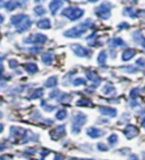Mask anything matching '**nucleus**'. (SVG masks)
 <instances>
[{
    "label": "nucleus",
    "instance_id": "54",
    "mask_svg": "<svg viewBox=\"0 0 145 160\" xmlns=\"http://www.w3.org/2000/svg\"><path fill=\"white\" fill-rule=\"evenodd\" d=\"M144 90H145V87H144Z\"/></svg>",
    "mask_w": 145,
    "mask_h": 160
},
{
    "label": "nucleus",
    "instance_id": "6",
    "mask_svg": "<svg viewBox=\"0 0 145 160\" xmlns=\"http://www.w3.org/2000/svg\"><path fill=\"white\" fill-rule=\"evenodd\" d=\"M72 50L74 51L77 57L81 58H90L91 57V50L85 48V46H82L79 44H74L72 45Z\"/></svg>",
    "mask_w": 145,
    "mask_h": 160
},
{
    "label": "nucleus",
    "instance_id": "8",
    "mask_svg": "<svg viewBox=\"0 0 145 160\" xmlns=\"http://www.w3.org/2000/svg\"><path fill=\"white\" fill-rule=\"evenodd\" d=\"M50 135L53 140H59L62 137L66 135V129H65V125H59L57 128H55V130L50 132Z\"/></svg>",
    "mask_w": 145,
    "mask_h": 160
},
{
    "label": "nucleus",
    "instance_id": "3",
    "mask_svg": "<svg viewBox=\"0 0 145 160\" xmlns=\"http://www.w3.org/2000/svg\"><path fill=\"white\" fill-rule=\"evenodd\" d=\"M86 123V116L84 114H82V113H76L72 117V132L74 134H77L79 133L81 131L82 126L84 125Z\"/></svg>",
    "mask_w": 145,
    "mask_h": 160
},
{
    "label": "nucleus",
    "instance_id": "46",
    "mask_svg": "<svg viewBox=\"0 0 145 160\" xmlns=\"http://www.w3.org/2000/svg\"><path fill=\"white\" fill-rule=\"evenodd\" d=\"M69 160H93V159H76V158H70Z\"/></svg>",
    "mask_w": 145,
    "mask_h": 160
},
{
    "label": "nucleus",
    "instance_id": "1",
    "mask_svg": "<svg viewBox=\"0 0 145 160\" xmlns=\"http://www.w3.org/2000/svg\"><path fill=\"white\" fill-rule=\"evenodd\" d=\"M10 22H12L13 25L16 27L18 33H23V32H26L27 29L32 26V19L25 14H17L14 15L12 18H10Z\"/></svg>",
    "mask_w": 145,
    "mask_h": 160
},
{
    "label": "nucleus",
    "instance_id": "43",
    "mask_svg": "<svg viewBox=\"0 0 145 160\" xmlns=\"http://www.w3.org/2000/svg\"><path fill=\"white\" fill-rule=\"evenodd\" d=\"M131 160H138V158H137L135 154H132V156H131Z\"/></svg>",
    "mask_w": 145,
    "mask_h": 160
},
{
    "label": "nucleus",
    "instance_id": "25",
    "mask_svg": "<svg viewBox=\"0 0 145 160\" xmlns=\"http://www.w3.org/2000/svg\"><path fill=\"white\" fill-rule=\"evenodd\" d=\"M42 95H43V89L38 88V89H35L34 92H33V94L30 96V98H32V99H35V98H40Z\"/></svg>",
    "mask_w": 145,
    "mask_h": 160
},
{
    "label": "nucleus",
    "instance_id": "13",
    "mask_svg": "<svg viewBox=\"0 0 145 160\" xmlns=\"http://www.w3.org/2000/svg\"><path fill=\"white\" fill-rule=\"evenodd\" d=\"M100 112H101L103 115H107V116L115 117L117 115V111L112 107H107V106H100Z\"/></svg>",
    "mask_w": 145,
    "mask_h": 160
},
{
    "label": "nucleus",
    "instance_id": "48",
    "mask_svg": "<svg viewBox=\"0 0 145 160\" xmlns=\"http://www.w3.org/2000/svg\"><path fill=\"white\" fill-rule=\"evenodd\" d=\"M142 125H143V128L145 129V117L142 120Z\"/></svg>",
    "mask_w": 145,
    "mask_h": 160
},
{
    "label": "nucleus",
    "instance_id": "23",
    "mask_svg": "<svg viewBox=\"0 0 145 160\" xmlns=\"http://www.w3.org/2000/svg\"><path fill=\"white\" fill-rule=\"evenodd\" d=\"M102 92L105 95H115L116 94V88L111 85V83H107L103 89H102Z\"/></svg>",
    "mask_w": 145,
    "mask_h": 160
},
{
    "label": "nucleus",
    "instance_id": "4",
    "mask_svg": "<svg viewBox=\"0 0 145 160\" xmlns=\"http://www.w3.org/2000/svg\"><path fill=\"white\" fill-rule=\"evenodd\" d=\"M61 15L70 20H77L84 15V10L81 8H77V7H68V8H65L61 12Z\"/></svg>",
    "mask_w": 145,
    "mask_h": 160
},
{
    "label": "nucleus",
    "instance_id": "40",
    "mask_svg": "<svg viewBox=\"0 0 145 160\" xmlns=\"http://www.w3.org/2000/svg\"><path fill=\"white\" fill-rule=\"evenodd\" d=\"M55 160H65V157L62 156V154H56Z\"/></svg>",
    "mask_w": 145,
    "mask_h": 160
},
{
    "label": "nucleus",
    "instance_id": "34",
    "mask_svg": "<svg viewBox=\"0 0 145 160\" xmlns=\"http://www.w3.org/2000/svg\"><path fill=\"white\" fill-rule=\"evenodd\" d=\"M42 106H43L44 108H46V111H48V112H51V111H53V109L56 108L55 106H50V105H48L46 103H44V102H42Z\"/></svg>",
    "mask_w": 145,
    "mask_h": 160
},
{
    "label": "nucleus",
    "instance_id": "17",
    "mask_svg": "<svg viewBox=\"0 0 145 160\" xmlns=\"http://www.w3.org/2000/svg\"><path fill=\"white\" fill-rule=\"evenodd\" d=\"M87 77H89V79H90L91 81L93 82V87H96L100 83V81H101V79H100L99 76H98L95 72H93V71L87 72Z\"/></svg>",
    "mask_w": 145,
    "mask_h": 160
},
{
    "label": "nucleus",
    "instance_id": "16",
    "mask_svg": "<svg viewBox=\"0 0 145 160\" xmlns=\"http://www.w3.org/2000/svg\"><path fill=\"white\" fill-rule=\"evenodd\" d=\"M36 26L41 29H49L51 27V22L49 18H42L36 23Z\"/></svg>",
    "mask_w": 145,
    "mask_h": 160
},
{
    "label": "nucleus",
    "instance_id": "41",
    "mask_svg": "<svg viewBox=\"0 0 145 160\" xmlns=\"http://www.w3.org/2000/svg\"><path fill=\"white\" fill-rule=\"evenodd\" d=\"M5 79V77H3V71H1V69H0V83H1V81Z\"/></svg>",
    "mask_w": 145,
    "mask_h": 160
},
{
    "label": "nucleus",
    "instance_id": "27",
    "mask_svg": "<svg viewBox=\"0 0 145 160\" xmlns=\"http://www.w3.org/2000/svg\"><path fill=\"white\" fill-rule=\"evenodd\" d=\"M66 117H67V111L66 109H60V111L56 114V118H57V120L62 121V120H65Z\"/></svg>",
    "mask_w": 145,
    "mask_h": 160
},
{
    "label": "nucleus",
    "instance_id": "44",
    "mask_svg": "<svg viewBox=\"0 0 145 160\" xmlns=\"http://www.w3.org/2000/svg\"><path fill=\"white\" fill-rule=\"evenodd\" d=\"M3 7H5V1H3V0H0V8H3Z\"/></svg>",
    "mask_w": 145,
    "mask_h": 160
},
{
    "label": "nucleus",
    "instance_id": "31",
    "mask_svg": "<svg viewBox=\"0 0 145 160\" xmlns=\"http://www.w3.org/2000/svg\"><path fill=\"white\" fill-rule=\"evenodd\" d=\"M72 83H74V86H81V85H85L86 83V80L84 78H76L72 81Z\"/></svg>",
    "mask_w": 145,
    "mask_h": 160
},
{
    "label": "nucleus",
    "instance_id": "50",
    "mask_svg": "<svg viewBox=\"0 0 145 160\" xmlns=\"http://www.w3.org/2000/svg\"><path fill=\"white\" fill-rule=\"evenodd\" d=\"M46 0H35V2H43Z\"/></svg>",
    "mask_w": 145,
    "mask_h": 160
},
{
    "label": "nucleus",
    "instance_id": "9",
    "mask_svg": "<svg viewBox=\"0 0 145 160\" xmlns=\"http://www.w3.org/2000/svg\"><path fill=\"white\" fill-rule=\"evenodd\" d=\"M62 5H64V1H62V0H52V1L50 2V5H49V8H50V12H51V14H52V15L57 14L59 9L62 7Z\"/></svg>",
    "mask_w": 145,
    "mask_h": 160
},
{
    "label": "nucleus",
    "instance_id": "42",
    "mask_svg": "<svg viewBox=\"0 0 145 160\" xmlns=\"http://www.w3.org/2000/svg\"><path fill=\"white\" fill-rule=\"evenodd\" d=\"M6 149V146L5 144H3V143H0V151H3Z\"/></svg>",
    "mask_w": 145,
    "mask_h": 160
},
{
    "label": "nucleus",
    "instance_id": "29",
    "mask_svg": "<svg viewBox=\"0 0 145 160\" xmlns=\"http://www.w3.org/2000/svg\"><path fill=\"white\" fill-rule=\"evenodd\" d=\"M34 12H35V15H38V16H42V15L46 14V9L42 6H36L34 8Z\"/></svg>",
    "mask_w": 145,
    "mask_h": 160
},
{
    "label": "nucleus",
    "instance_id": "24",
    "mask_svg": "<svg viewBox=\"0 0 145 160\" xmlns=\"http://www.w3.org/2000/svg\"><path fill=\"white\" fill-rule=\"evenodd\" d=\"M24 68H25V70H26V71L29 72V73H31V74L35 73V72H38V70H39L38 66H36L35 63H27V64H25V66H24Z\"/></svg>",
    "mask_w": 145,
    "mask_h": 160
},
{
    "label": "nucleus",
    "instance_id": "5",
    "mask_svg": "<svg viewBox=\"0 0 145 160\" xmlns=\"http://www.w3.org/2000/svg\"><path fill=\"white\" fill-rule=\"evenodd\" d=\"M111 8H112V5L110 2H102L98 8H96V15L99 16L101 19H108L110 17V12H111Z\"/></svg>",
    "mask_w": 145,
    "mask_h": 160
},
{
    "label": "nucleus",
    "instance_id": "26",
    "mask_svg": "<svg viewBox=\"0 0 145 160\" xmlns=\"http://www.w3.org/2000/svg\"><path fill=\"white\" fill-rule=\"evenodd\" d=\"M77 105L78 106H92V100L87 99V98H81V99L77 102Z\"/></svg>",
    "mask_w": 145,
    "mask_h": 160
},
{
    "label": "nucleus",
    "instance_id": "51",
    "mask_svg": "<svg viewBox=\"0 0 145 160\" xmlns=\"http://www.w3.org/2000/svg\"><path fill=\"white\" fill-rule=\"evenodd\" d=\"M96 1H99V0H90V2H96Z\"/></svg>",
    "mask_w": 145,
    "mask_h": 160
},
{
    "label": "nucleus",
    "instance_id": "38",
    "mask_svg": "<svg viewBox=\"0 0 145 160\" xmlns=\"http://www.w3.org/2000/svg\"><path fill=\"white\" fill-rule=\"evenodd\" d=\"M59 94H60V92H59L58 89H56V90H53V92H51V94H50L49 96H50V98H53V97H57V96H58Z\"/></svg>",
    "mask_w": 145,
    "mask_h": 160
},
{
    "label": "nucleus",
    "instance_id": "12",
    "mask_svg": "<svg viewBox=\"0 0 145 160\" xmlns=\"http://www.w3.org/2000/svg\"><path fill=\"white\" fill-rule=\"evenodd\" d=\"M26 130L18 128V126H12L10 128V137L12 138H23Z\"/></svg>",
    "mask_w": 145,
    "mask_h": 160
},
{
    "label": "nucleus",
    "instance_id": "53",
    "mask_svg": "<svg viewBox=\"0 0 145 160\" xmlns=\"http://www.w3.org/2000/svg\"><path fill=\"white\" fill-rule=\"evenodd\" d=\"M0 105H1V102H0Z\"/></svg>",
    "mask_w": 145,
    "mask_h": 160
},
{
    "label": "nucleus",
    "instance_id": "22",
    "mask_svg": "<svg viewBox=\"0 0 145 160\" xmlns=\"http://www.w3.org/2000/svg\"><path fill=\"white\" fill-rule=\"evenodd\" d=\"M107 59H108V55H107V52L103 50L99 53V57H98V62L101 67H105L107 64Z\"/></svg>",
    "mask_w": 145,
    "mask_h": 160
},
{
    "label": "nucleus",
    "instance_id": "7",
    "mask_svg": "<svg viewBox=\"0 0 145 160\" xmlns=\"http://www.w3.org/2000/svg\"><path fill=\"white\" fill-rule=\"evenodd\" d=\"M44 42H46V36L43 34L30 35L27 38L24 40V43H29V44H42Z\"/></svg>",
    "mask_w": 145,
    "mask_h": 160
},
{
    "label": "nucleus",
    "instance_id": "10",
    "mask_svg": "<svg viewBox=\"0 0 145 160\" xmlns=\"http://www.w3.org/2000/svg\"><path fill=\"white\" fill-rule=\"evenodd\" d=\"M86 132H87V135L91 137V138H93V139H96V138L102 137V135L105 133L103 130H100V129H98V128H89Z\"/></svg>",
    "mask_w": 145,
    "mask_h": 160
},
{
    "label": "nucleus",
    "instance_id": "21",
    "mask_svg": "<svg viewBox=\"0 0 145 160\" xmlns=\"http://www.w3.org/2000/svg\"><path fill=\"white\" fill-rule=\"evenodd\" d=\"M57 83H58V77L57 76H52V77L46 79V81L44 82V86L46 88H51V87H55Z\"/></svg>",
    "mask_w": 145,
    "mask_h": 160
},
{
    "label": "nucleus",
    "instance_id": "28",
    "mask_svg": "<svg viewBox=\"0 0 145 160\" xmlns=\"http://www.w3.org/2000/svg\"><path fill=\"white\" fill-rule=\"evenodd\" d=\"M124 14H125V15H128V16H131V17H136V16H137V15H138V14H137V12H136V10H134V9L133 8H126L125 9V12H124Z\"/></svg>",
    "mask_w": 145,
    "mask_h": 160
},
{
    "label": "nucleus",
    "instance_id": "32",
    "mask_svg": "<svg viewBox=\"0 0 145 160\" xmlns=\"http://www.w3.org/2000/svg\"><path fill=\"white\" fill-rule=\"evenodd\" d=\"M70 99V95L68 94H61L60 98H59V102L60 103H64V102H68Z\"/></svg>",
    "mask_w": 145,
    "mask_h": 160
},
{
    "label": "nucleus",
    "instance_id": "11",
    "mask_svg": "<svg viewBox=\"0 0 145 160\" xmlns=\"http://www.w3.org/2000/svg\"><path fill=\"white\" fill-rule=\"evenodd\" d=\"M125 134L128 139H133L138 134V129H137L135 125H127L125 129Z\"/></svg>",
    "mask_w": 145,
    "mask_h": 160
},
{
    "label": "nucleus",
    "instance_id": "2",
    "mask_svg": "<svg viewBox=\"0 0 145 160\" xmlns=\"http://www.w3.org/2000/svg\"><path fill=\"white\" fill-rule=\"evenodd\" d=\"M92 20L91 19H86L84 23H82L81 25L75 26V27H72L68 31H66L64 33V35L66 37H69V38H78L82 35L84 34L85 32L87 31V28H90L92 26Z\"/></svg>",
    "mask_w": 145,
    "mask_h": 160
},
{
    "label": "nucleus",
    "instance_id": "35",
    "mask_svg": "<svg viewBox=\"0 0 145 160\" xmlns=\"http://www.w3.org/2000/svg\"><path fill=\"white\" fill-rule=\"evenodd\" d=\"M136 64L139 67H142V68H144L145 67V59L144 58H139L138 60H136Z\"/></svg>",
    "mask_w": 145,
    "mask_h": 160
},
{
    "label": "nucleus",
    "instance_id": "37",
    "mask_svg": "<svg viewBox=\"0 0 145 160\" xmlns=\"http://www.w3.org/2000/svg\"><path fill=\"white\" fill-rule=\"evenodd\" d=\"M98 149H99V150H101V151H107L109 148H108V147H105L103 143H99V144H98Z\"/></svg>",
    "mask_w": 145,
    "mask_h": 160
},
{
    "label": "nucleus",
    "instance_id": "49",
    "mask_svg": "<svg viewBox=\"0 0 145 160\" xmlns=\"http://www.w3.org/2000/svg\"><path fill=\"white\" fill-rule=\"evenodd\" d=\"M0 160H9L8 157H0Z\"/></svg>",
    "mask_w": 145,
    "mask_h": 160
},
{
    "label": "nucleus",
    "instance_id": "47",
    "mask_svg": "<svg viewBox=\"0 0 145 160\" xmlns=\"http://www.w3.org/2000/svg\"><path fill=\"white\" fill-rule=\"evenodd\" d=\"M3 131V124L0 123V133H1Z\"/></svg>",
    "mask_w": 145,
    "mask_h": 160
},
{
    "label": "nucleus",
    "instance_id": "52",
    "mask_svg": "<svg viewBox=\"0 0 145 160\" xmlns=\"http://www.w3.org/2000/svg\"><path fill=\"white\" fill-rule=\"evenodd\" d=\"M24 2H27V0H24Z\"/></svg>",
    "mask_w": 145,
    "mask_h": 160
},
{
    "label": "nucleus",
    "instance_id": "19",
    "mask_svg": "<svg viewBox=\"0 0 145 160\" xmlns=\"http://www.w3.org/2000/svg\"><path fill=\"white\" fill-rule=\"evenodd\" d=\"M41 60H42V62H43L44 64L50 66L53 61V54L52 53H50V52H46V53H44V54L41 57Z\"/></svg>",
    "mask_w": 145,
    "mask_h": 160
},
{
    "label": "nucleus",
    "instance_id": "20",
    "mask_svg": "<svg viewBox=\"0 0 145 160\" xmlns=\"http://www.w3.org/2000/svg\"><path fill=\"white\" fill-rule=\"evenodd\" d=\"M111 46L113 48H120V46H126V42L122 40L121 37H113L111 40Z\"/></svg>",
    "mask_w": 145,
    "mask_h": 160
},
{
    "label": "nucleus",
    "instance_id": "30",
    "mask_svg": "<svg viewBox=\"0 0 145 160\" xmlns=\"http://www.w3.org/2000/svg\"><path fill=\"white\" fill-rule=\"evenodd\" d=\"M108 142H109V144H111V146L116 144V143L118 142V137H117V134H111L110 137L108 138Z\"/></svg>",
    "mask_w": 145,
    "mask_h": 160
},
{
    "label": "nucleus",
    "instance_id": "14",
    "mask_svg": "<svg viewBox=\"0 0 145 160\" xmlns=\"http://www.w3.org/2000/svg\"><path fill=\"white\" fill-rule=\"evenodd\" d=\"M133 38H134V41H135L136 43L141 44V45H142L143 48L145 49V37L143 36L142 32H141V31L134 32V33H133Z\"/></svg>",
    "mask_w": 145,
    "mask_h": 160
},
{
    "label": "nucleus",
    "instance_id": "39",
    "mask_svg": "<svg viewBox=\"0 0 145 160\" xmlns=\"http://www.w3.org/2000/svg\"><path fill=\"white\" fill-rule=\"evenodd\" d=\"M127 27H129V24L127 23H121L118 25V29H124V28H127Z\"/></svg>",
    "mask_w": 145,
    "mask_h": 160
},
{
    "label": "nucleus",
    "instance_id": "36",
    "mask_svg": "<svg viewBox=\"0 0 145 160\" xmlns=\"http://www.w3.org/2000/svg\"><path fill=\"white\" fill-rule=\"evenodd\" d=\"M9 67L10 68H17L18 62L16 60H14V59H12V60H9Z\"/></svg>",
    "mask_w": 145,
    "mask_h": 160
},
{
    "label": "nucleus",
    "instance_id": "33",
    "mask_svg": "<svg viewBox=\"0 0 145 160\" xmlns=\"http://www.w3.org/2000/svg\"><path fill=\"white\" fill-rule=\"evenodd\" d=\"M138 94H139V89L138 88H134V89H132V92H131V97L133 98V99H135V98L138 96Z\"/></svg>",
    "mask_w": 145,
    "mask_h": 160
},
{
    "label": "nucleus",
    "instance_id": "18",
    "mask_svg": "<svg viewBox=\"0 0 145 160\" xmlns=\"http://www.w3.org/2000/svg\"><path fill=\"white\" fill-rule=\"evenodd\" d=\"M20 6V3L18 1H15V0H9L7 2H5V8L8 10V12H12V10H15L17 7Z\"/></svg>",
    "mask_w": 145,
    "mask_h": 160
},
{
    "label": "nucleus",
    "instance_id": "15",
    "mask_svg": "<svg viewBox=\"0 0 145 160\" xmlns=\"http://www.w3.org/2000/svg\"><path fill=\"white\" fill-rule=\"evenodd\" d=\"M134 55H136V50L128 48L127 50H125V51H124L121 58H122V60H124V61H129L131 59H133Z\"/></svg>",
    "mask_w": 145,
    "mask_h": 160
},
{
    "label": "nucleus",
    "instance_id": "45",
    "mask_svg": "<svg viewBox=\"0 0 145 160\" xmlns=\"http://www.w3.org/2000/svg\"><path fill=\"white\" fill-rule=\"evenodd\" d=\"M3 20H5V17H3V15H0V24H3Z\"/></svg>",
    "mask_w": 145,
    "mask_h": 160
}]
</instances>
